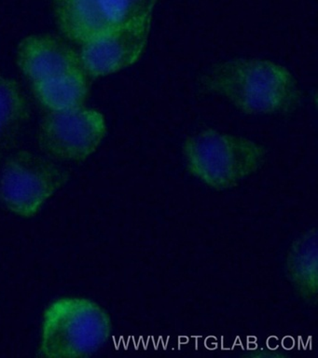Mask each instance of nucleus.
Instances as JSON below:
<instances>
[{
	"instance_id": "nucleus-1",
	"label": "nucleus",
	"mask_w": 318,
	"mask_h": 358,
	"mask_svg": "<svg viewBox=\"0 0 318 358\" xmlns=\"http://www.w3.org/2000/svg\"><path fill=\"white\" fill-rule=\"evenodd\" d=\"M201 85L248 115L287 114L303 99L294 76L286 67L262 59H234L215 64L201 78Z\"/></svg>"
},
{
	"instance_id": "nucleus-2",
	"label": "nucleus",
	"mask_w": 318,
	"mask_h": 358,
	"mask_svg": "<svg viewBox=\"0 0 318 358\" xmlns=\"http://www.w3.org/2000/svg\"><path fill=\"white\" fill-rule=\"evenodd\" d=\"M110 332V319L99 305L85 298L59 299L44 313L41 355L90 357L104 345Z\"/></svg>"
},
{
	"instance_id": "nucleus-3",
	"label": "nucleus",
	"mask_w": 318,
	"mask_h": 358,
	"mask_svg": "<svg viewBox=\"0 0 318 358\" xmlns=\"http://www.w3.org/2000/svg\"><path fill=\"white\" fill-rule=\"evenodd\" d=\"M68 179V171L50 157L18 151L0 171V201L13 214L31 217Z\"/></svg>"
},
{
	"instance_id": "nucleus-4",
	"label": "nucleus",
	"mask_w": 318,
	"mask_h": 358,
	"mask_svg": "<svg viewBox=\"0 0 318 358\" xmlns=\"http://www.w3.org/2000/svg\"><path fill=\"white\" fill-rule=\"evenodd\" d=\"M185 150L191 170L214 184H227L251 172L262 156L255 143L212 129L187 140Z\"/></svg>"
},
{
	"instance_id": "nucleus-5",
	"label": "nucleus",
	"mask_w": 318,
	"mask_h": 358,
	"mask_svg": "<svg viewBox=\"0 0 318 358\" xmlns=\"http://www.w3.org/2000/svg\"><path fill=\"white\" fill-rule=\"evenodd\" d=\"M106 131L105 117L94 109L50 111L38 127V145L50 158L82 161L96 151Z\"/></svg>"
},
{
	"instance_id": "nucleus-6",
	"label": "nucleus",
	"mask_w": 318,
	"mask_h": 358,
	"mask_svg": "<svg viewBox=\"0 0 318 358\" xmlns=\"http://www.w3.org/2000/svg\"><path fill=\"white\" fill-rule=\"evenodd\" d=\"M152 16L113 28L82 45L80 59L86 75L97 78L113 74L135 63L143 52Z\"/></svg>"
},
{
	"instance_id": "nucleus-7",
	"label": "nucleus",
	"mask_w": 318,
	"mask_h": 358,
	"mask_svg": "<svg viewBox=\"0 0 318 358\" xmlns=\"http://www.w3.org/2000/svg\"><path fill=\"white\" fill-rule=\"evenodd\" d=\"M16 61L31 83L83 71L79 53L60 38L50 34L24 38L18 45Z\"/></svg>"
},
{
	"instance_id": "nucleus-8",
	"label": "nucleus",
	"mask_w": 318,
	"mask_h": 358,
	"mask_svg": "<svg viewBox=\"0 0 318 358\" xmlns=\"http://www.w3.org/2000/svg\"><path fill=\"white\" fill-rule=\"evenodd\" d=\"M54 4L58 27L66 38L76 43L85 45L115 28L100 0H59Z\"/></svg>"
},
{
	"instance_id": "nucleus-9",
	"label": "nucleus",
	"mask_w": 318,
	"mask_h": 358,
	"mask_svg": "<svg viewBox=\"0 0 318 358\" xmlns=\"http://www.w3.org/2000/svg\"><path fill=\"white\" fill-rule=\"evenodd\" d=\"M29 113V100L17 81L0 76V159L15 147Z\"/></svg>"
},
{
	"instance_id": "nucleus-10",
	"label": "nucleus",
	"mask_w": 318,
	"mask_h": 358,
	"mask_svg": "<svg viewBox=\"0 0 318 358\" xmlns=\"http://www.w3.org/2000/svg\"><path fill=\"white\" fill-rule=\"evenodd\" d=\"M85 72L32 83L33 94L50 111L66 110L85 106L89 94Z\"/></svg>"
},
{
	"instance_id": "nucleus-11",
	"label": "nucleus",
	"mask_w": 318,
	"mask_h": 358,
	"mask_svg": "<svg viewBox=\"0 0 318 358\" xmlns=\"http://www.w3.org/2000/svg\"><path fill=\"white\" fill-rule=\"evenodd\" d=\"M156 0H100L113 27H122L152 16Z\"/></svg>"
},
{
	"instance_id": "nucleus-12",
	"label": "nucleus",
	"mask_w": 318,
	"mask_h": 358,
	"mask_svg": "<svg viewBox=\"0 0 318 358\" xmlns=\"http://www.w3.org/2000/svg\"><path fill=\"white\" fill-rule=\"evenodd\" d=\"M52 1H54V3H55V2H57V1H59V0H52Z\"/></svg>"
}]
</instances>
